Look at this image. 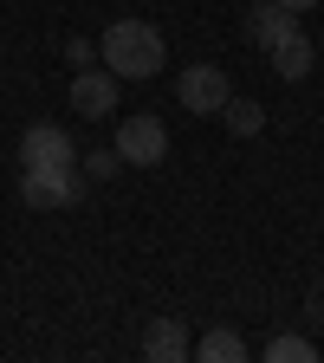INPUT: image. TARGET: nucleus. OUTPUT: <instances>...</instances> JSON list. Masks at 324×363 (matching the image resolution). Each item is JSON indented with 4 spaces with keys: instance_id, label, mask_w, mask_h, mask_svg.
<instances>
[{
    "instance_id": "423d86ee",
    "label": "nucleus",
    "mask_w": 324,
    "mask_h": 363,
    "mask_svg": "<svg viewBox=\"0 0 324 363\" xmlns=\"http://www.w3.org/2000/svg\"><path fill=\"white\" fill-rule=\"evenodd\" d=\"M117 84H123V78H117L111 65H104V72L84 65V72L72 78V111H78V117H111V111H117Z\"/></svg>"
},
{
    "instance_id": "9b49d317",
    "label": "nucleus",
    "mask_w": 324,
    "mask_h": 363,
    "mask_svg": "<svg viewBox=\"0 0 324 363\" xmlns=\"http://www.w3.org/2000/svg\"><path fill=\"white\" fill-rule=\"evenodd\" d=\"M220 117H227V130H234V136H253V130L266 123V111H259L253 98H227V104H220Z\"/></svg>"
},
{
    "instance_id": "39448f33",
    "label": "nucleus",
    "mask_w": 324,
    "mask_h": 363,
    "mask_svg": "<svg viewBox=\"0 0 324 363\" xmlns=\"http://www.w3.org/2000/svg\"><path fill=\"white\" fill-rule=\"evenodd\" d=\"M65 162H78L72 130L65 123H26V136H20V169H65Z\"/></svg>"
},
{
    "instance_id": "20e7f679",
    "label": "nucleus",
    "mask_w": 324,
    "mask_h": 363,
    "mask_svg": "<svg viewBox=\"0 0 324 363\" xmlns=\"http://www.w3.org/2000/svg\"><path fill=\"white\" fill-rule=\"evenodd\" d=\"M175 98H181V111H195V117H220V104L234 98V84H227L220 65H189L175 78Z\"/></svg>"
},
{
    "instance_id": "1a4fd4ad",
    "label": "nucleus",
    "mask_w": 324,
    "mask_h": 363,
    "mask_svg": "<svg viewBox=\"0 0 324 363\" xmlns=\"http://www.w3.org/2000/svg\"><path fill=\"white\" fill-rule=\"evenodd\" d=\"M195 357H201V363H247V357H253V344H247L234 325H214V331L195 344Z\"/></svg>"
},
{
    "instance_id": "6e6552de",
    "label": "nucleus",
    "mask_w": 324,
    "mask_h": 363,
    "mask_svg": "<svg viewBox=\"0 0 324 363\" xmlns=\"http://www.w3.org/2000/svg\"><path fill=\"white\" fill-rule=\"evenodd\" d=\"M305 20L292 13V7H279V0H266V7H253L247 13V39L259 45V52H272V45H279V39H292Z\"/></svg>"
},
{
    "instance_id": "2eb2a0df",
    "label": "nucleus",
    "mask_w": 324,
    "mask_h": 363,
    "mask_svg": "<svg viewBox=\"0 0 324 363\" xmlns=\"http://www.w3.org/2000/svg\"><path fill=\"white\" fill-rule=\"evenodd\" d=\"M279 7H292V13L305 20V7H318V0H279Z\"/></svg>"
},
{
    "instance_id": "f257e3e1",
    "label": "nucleus",
    "mask_w": 324,
    "mask_h": 363,
    "mask_svg": "<svg viewBox=\"0 0 324 363\" xmlns=\"http://www.w3.org/2000/svg\"><path fill=\"white\" fill-rule=\"evenodd\" d=\"M98 52H104V65H111L117 78H156L162 59H169V45H162V33H156L150 20H111Z\"/></svg>"
},
{
    "instance_id": "0eeeda50",
    "label": "nucleus",
    "mask_w": 324,
    "mask_h": 363,
    "mask_svg": "<svg viewBox=\"0 0 324 363\" xmlns=\"http://www.w3.org/2000/svg\"><path fill=\"white\" fill-rule=\"evenodd\" d=\"M143 357L150 363H181V357H195V337L181 318H150V331H143Z\"/></svg>"
},
{
    "instance_id": "ddd939ff",
    "label": "nucleus",
    "mask_w": 324,
    "mask_h": 363,
    "mask_svg": "<svg viewBox=\"0 0 324 363\" xmlns=\"http://www.w3.org/2000/svg\"><path fill=\"white\" fill-rule=\"evenodd\" d=\"M78 169H84V182H111L123 169V156L117 150H91V156H78Z\"/></svg>"
},
{
    "instance_id": "4468645a",
    "label": "nucleus",
    "mask_w": 324,
    "mask_h": 363,
    "mask_svg": "<svg viewBox=\"0 0 324 363\" xmlns=\"http://www.w3.org/2000/svg\"><path fill=\"white\" fill-rule=\"evenodd\" d=\"M65 59H72V65L84 72V65H91V39H72V45H65Z\"/></svg>"
},
{
    "instance_id": "7ed1b4c3",
    "label": "nucleus",
    "mask_w": 324,
    "mask_h": 363,
    "mask_svg": "<svg viewBox=\"0 0 324 363\" xmlns=\"http://www.w3.org/2000/svg\"><path fill=\"white\" fill-rule=\"evenodd\" d=\"M111 150L123 156V169H156V162H169V130L150 111H130V117H117V143Z\"/></svg>"
},
{
    "instance_id": "9d476101",
    "label": "nucleus",
    "mask_w": 324,
    "mask_h": 363,
    "mask_svg": "<svg viewBox=\"0 0 324 363\" xmlns=\"http://www.w3.org/2000/svg\"><path fill=\"white\" fill-rule=\"evenodd\" d=\"M311 59H318V52H311V39H305V26H298L292 39H279V45H272V72H279L286 84H298V78L311 72Z\"/></svg>"
},
{
    "instance_id": "f8f14e48",
    "label": "nucleus",
    "mask_w": 324,
    "mask_h": 363,
    "mask_svg": "<svg viewBox=\"0 0 324 363\" xmlns=\"http://www.w3.org/2000/svg\"><path fill=\"white\" fill-rule=\"evenodd\" d=\"M259 357H266V363H311L318 350H311V337H292V331H286V337H272Z\"/></svg>"
},
{
    "instance_id": "f03ea898",
    "label": "nucleus",
    "mask_w": 324,
    "mask_h": 363,
    "mask_svg": "<svg viewBox=\"0 0 324 363\" xmlns=\"http://www.w3.org/2000/svg\"><path fill=\"white\" fill-rule=\"evenodd\" d=\"M20 201L26 208H45V214H65L84 201V169L65 162V169H20Z\"/></svg>"
}]
</instances>
